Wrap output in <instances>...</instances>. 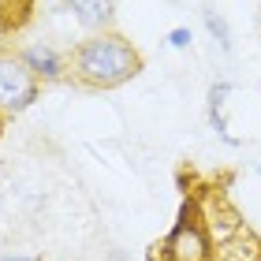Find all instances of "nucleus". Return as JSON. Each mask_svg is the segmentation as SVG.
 <instances>
[{"instance_id": "nucleus-1", "label": "nucleus", "mask_w": 261, "mask_h": 261, "mask_svg": "<svg viewBox=\"0 0 261 261\" xmlns=\"http://www.w3.org/2000/svg\"><path fill=\"white\" fill-rule=\"evenodd\" d=\"M138 64V53L116 34H97V38L82 41L75 53V71L93 86H116L135 75Z\"/></svg>"}, {"instance_id": "nucleus-2", "label": "nucleus", "mask_w": 261, "mask_h": 261, "mask_svg": "<svg viewBox=\"0 0 261 261\" xmlns=\"http://www.w3.org/2000/svg\"><path fill=\"white\" fill-rule=\"evenodd\" d=\"M34 93H38L34 71L15 56H0V109H11V112L27 109L34 101Z\"/></svg>"}, {"instance_id": "nucleus-3", "label": "nucleus", "mask_w": 261, "mask_h": 261, "mask_svg": "<svg viewBox=\"0 0 261 261\" xmlns=\"http://www.w3.org/2000/svg\"><path fill=\"white\" fill-rule=\"evenodd\" d=\"M168 254L175 261H201L205 257V243H201V235L191 224H179V228L172 231V239H168Z\"/></svg>"}, {"instance_id": "nucleus-4", "label": "nucleus", "mask_w": 261, "mask_h": 261, "mask_svg": "<svg viewBox=\"0 0 261 261\" xmlns=\"http://www.w3.org/2000/svg\"><path fill=\"white\" fill-rule=\"evenodd\" d=\"M71 8V15H75L82 27H109L112 22V0H64Z\"/></svg>"}, {"instance_id": "nucleus-5", "label": "nucleus", "mask_w": 261, "mask_h": 261, "mask_svg": "<svg viewBox=\"0 0 261 261\" xmlns=\"http://www.w3.org/2000/svg\"><path fill=\"white\" fill-rule=\"evenodd\" d=\"M22 64H27L34 75H45V79H60L64 75V60L49 49V45H30V49L22 53Z\"/></svg>"}, {"instance_id": "nucleus-6", "label": "nucleus", "mask_w": 261, "mask_h": 261, "mask_svg": "<svg viewBox=\"0 0 261 261\" xmlns=\"http://www.w3.org/2000/svg\"><path fill=\"white\" fill-rule=\"evenodd\" d=\"M205 27H209V34L220 41V49H231V30H228V22H224L217 11H205Z\"/></svg>"}, {"instance_id": "nucleus-7", "label": "nucleus", "mask_w": 261, "mask_h": 261, "mask_svg": "<svg viewBox=\"0 0 261 261\" xmlns=\"http://www.w3.org/2000/svg\"><path fill=\"white\" fill-rule=\"evenodd\" d=\"M168 45H172V49H187V45H191V30H187V27L172 30L168 34Z\"/></svg>"}, {"instance_id": "nucleus-8", "label": "nucleus", "mask_w": 261, "mask_h": 261, "mask_svg": "<svg viewBox=\"0 0 261 261\" xmlns=\"http://www.w3.org/2000/svg\"><path fill=\"white\" fill-rule=\"evenodd\" d=\"M0 261H34V257H22V254H8V257H0Z\"/></svg>"}]
</instances>
